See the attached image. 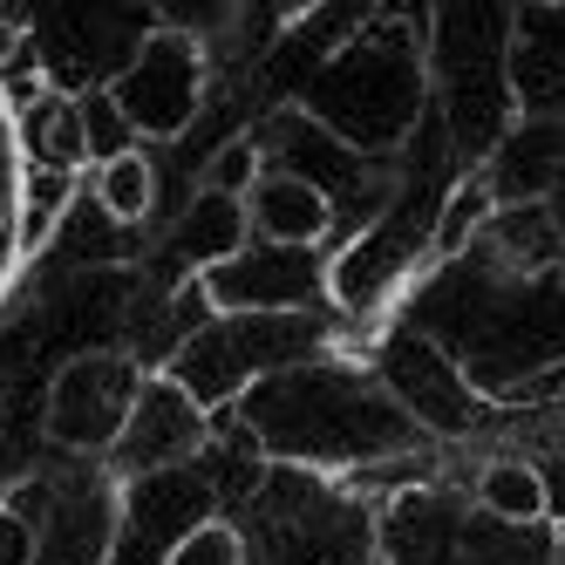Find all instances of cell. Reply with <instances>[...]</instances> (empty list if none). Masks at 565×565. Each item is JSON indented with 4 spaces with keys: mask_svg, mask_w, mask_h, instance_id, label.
<instances>
[{
    "mask_svg": "<svg viewBox=\"0 0 565 565\" xmlns=\"http://www.w3.org/2000/svg\"><path fill=\"white\" fill-rule=\"evenodd\" d=\"M477 504L504 518V524H545L552 518V498H545V470L524 463V457H498L477 470Z\"/></svg>",
    "mask_w": 565,
    "mask_h": 565,
    "instance_id": "11",
    "label": "cell"
},
{
    "mask_svg": "<svg viewBox=\"0 0 565 565\" xmlns=\"http://www.w3.org/2000/svg\"><path fill=\"white\" fill-rule=\"evenodd\" d=\"M96 205L116 225H143L157 212V164H150V150H124V157H109V164H96Z\"/></svg>",
    "mask_w": 565,
    "mask_h": 565,
    "instance_id": "12",
    "label": "cell"
},
{
    "mask_svg": "<svg viewBox=\"0 0 565 565\" xmlns=\"http://www.w3.org/2000/svg\"><path fill=\"white\" fill-rule=\"evenodd\" d=\"M238 423L259 457L300 470H361L416 443V409L388 388V375H369L334 354L259 382L238 402Z\"/></svg>",
    "mask_w": 565,
    "mask_h": 565,
    "instance_id": "1",
    "label": "cell"
},
{
    "mask_svg": "<svg viewBox=\"0 0 565 565\" xmlns=\"http://www.w3.org/2000/svg\"><path fill=\"white\" fill-rule=\"evenodd\" d=\"M28 259V157H21V124L14 96L0 83V294Z\"/></svg>",
    "mask_w": 565,
    "mask_h": 565,
    "instance_id": "8",
    "label": "cell"
},
{
    "mask_svg": "<svg viewBox=\"0 0 565 565\" xmlns=\"http://www.w3.org/2000/svg\"><path fill=\"white\" fill-rule=\"evenodd\" d=\"M328 354V328L313 313H212L178 354H171V382H184L205 409L246 402L259 382L300 369V361Z\"/></svg>",
    "mask_w": 565,
    "mask_h": 565,
    "instance_id": "2",
    "label": "cell"
},
{
    "mask_svg": "<svg viewBox=\"0 0 565 565\" xmlns=\"http://www.w3.org/2000/svg\"><path fill=\"white\" fill-rule=\"evenodd\" d=\"M491 218H498V184L483 171L457 178L450 198H443V212H436V225H429V259H463L477 238L491 232Z\"/></svg>",
    "mask_w": 565,
    "mask_h": 565,
    "instance_id": "10",
    "label": "cell"
},
{
    "mask_svg": "<svg viewBox=\"0 0 565 565\" xmlns=\"http://www.w3.org/2000/svg\"><path fill=\"white\" fill-rule=\"evenodd\" d=\"M42 558V532H34V518L0 504V565H34Z\"/></svg>",
    "mask_w": 565,
    "mask_h": 565,
    "instance_id": "15",
    "label": "cell"
},
{
    "mask_svg": "<svg viewBox=\"0 0 565 565\" xmlns=\"http://www.w3.org/2000/svg\"><path fill=\"white\" fill-rule=\"evenodd\" d=\"M205 42L184 28H150L130 49V62L103 83V103L116 109V124L130 130V143H178L198 109H205Z\"/></svg>",
    "mask_w": 565,
    "mask_h": 565,
    "instance_id": "3",
    "label": "cell"
},
{
    "mask_svg": "<svg viewBox=\"0 0 565 565\" xmlns=\"http://www.w3.org/2000/svg\"><path fill=\"white\" fill-rule=\"evenodd\" d=\"M253 184H259V137H232V143L212 157V191L246 198Z\"/></svg>",
    "mask_w": 565,
    "mask_h": 565,
    "instance_id": "14",
    "label": "cell"
},
{
    "mask_svg": "<svg viewBox=\"0 0 565 565\" xmlns=\"http://www.w3.org/2000/svg\"><path fill=\"white\" fill-rule=\"evenodd\" d=\"M205 443H212V409L184 382H171L157 369L143 402H137V416H130V429H124V443H116V470L124 477H157L171 463H191Z\"/></svg>",
    "mask_w": 565,
    "mask_h": 565,
    "instance_id": "5",
    "label": "cell"
},
{
    "mask_svg": "<svg viewBox=\"0 0 565 565\" xmlns=\"http://www.w3.org/2000/svg\"><path fill=\"white\" fill-rule=\"evenodd\" d=\"M14 124H21V157H28V178H62L75 184L89 164H96V143H89V109L83 96H68L55 83H42L21 109H14Z\"/></svg>",
    "mask_w": 565,
    "mask_h": 565,
    "instance_id": "7",
    "label": "cell"
},
{
    "mask_svg": "<svg viewBox=\"0 0 565 565\" xmlns=\"http://www.w3.org/2000/svg\"><path fill=\"white\" fill-rule=\"evenodd\" d=\"M539 470H545V498H552V518L565 524V457H545Z\"/></svg>",
    "mask_w": 565,
    "mask_h": 565,
    "instance_id": "16",
    "label": "cell"
},
{
    "mask_svg": "<svg viewBox=\"0 0 565 565\" xmlns=\"http://www.w3.org/2000/svg\"><path fill=\"white\" fill-rule=\"evenodd\" d=\"M143 388H150V369L124 348L68 354L49 375V395H42V436L68 457H116Z\"/></svg>",
    "mask_w": 565,
    "mask_h": 565,
    "instance_id": "4",
    "label": "cell"
},
{
    "mask_svg": "<svg viewBox=\"0 0 565 565\" xmlns=\"http://www.w3.org/2000/svg\"><path fill=\"white\" fill-rule=\"evenodd\" d=\"M483 238H491V253L511 273H558L565 266V225L545 205H498Z\"/></svg>",
    "mask_w": 565,
    "mask_h": 565,
    "instance_id": "9",
    "label": "cell"
},
{
    "mask_svg": "<svg viewBox=\"0 0 565 565\" xmlns=\"http://www.w3.org/2000/svg\"><path fill=\"white\" fill-rule=\"evenodd\" d=\"M246 225L266 253H313L334 232V191L307 171H259V184L246 191Z\"/></svg>",
    "mask_w": 565,
    "mask_h": 565,
    "instance_id": "6",
    "label": "cell"
},
{
    "mask_svg": "<svg viewBox=\"0 0 565 565\" xmlns=\"http://www.w3.org/2000/svg\"><path fill=\"white\" fill-rule=\"evenodd\" d=\"M164 565H246V539L225 518H198L191 532L164 552Z\"/></svg>",
    "mask_w": 565,
    "mask_h": 565,
    "instance_id": "13",
    "label": "cell"
}]
</instances>
